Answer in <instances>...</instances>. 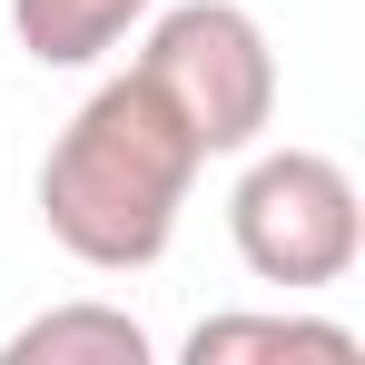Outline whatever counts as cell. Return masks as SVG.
<instances>
[{"label": "cell", "mask_w": 365, "mask_h": 365, "mask_svg": "<svg viewBox=\"0 0 365 365\" xmlns=\"http://www.w3.org/2000/svg\"><path fill=\"white\" fill-rule=\"evenodd\" d=\"M207 168V148L187 138V119L138 79H99L69 128L50 138L40 158V227L60 237V257L99 267V277H138L178 247V217H187V187Z\"/></svg>", "instance_id": "1"}, {"label": "cell", "mask_w": 365, "mask_h": 365, "mask_svg": "<svg viewBox=\"0 0 365 365\" xmlns=\"http://www.w3.org/2000/svg\"><path fill=\"white\" fill-rule=\"evenodd\" d=\"M138 79L187 119V138L207 158H247L267 128H277V50L257 30V10L237 0H158L138 20Z\"/></svg>", "instance_id": "2"}, {"label": "cell", "mask_w": 365, "mask_h": 365, "mask_svg": "<svg viewBox=\"0 0 365 365\" xmlns=\"http://www.w3.org/2000/svg\"><path fill=\"white\" fill-rule=\"evenodd\" d=\"M227 247L257 287H346L365 257V197L356 168L326 148H257L227 187Z\"/></svg>", "instance_id": "3"}, {"label": "cell", "mask_w": 365, "mask_h": 365, "mask_svg": "<svg viewBox=\"0 0 365 365\" xmlns=\"http://www.w3.org/2000/svg\"><path fill=\"white\" fill-rule=\"evenodd\" d=\"M187 365H365V336L336 316H297V306H237V316H197L187 326Z\"/></svg>", "instance_id": "4"}, {"label": "cell", "mask_w": 365, "mask_h": 365, "mask_svg": "<svg viewBox=\"0 0 365 365\" xmlns=\"http://www.w3.org/2000/svg\"><path fill=\"white\" fill-rule=\"evenodd\" d=\"M148 326L109 297H69V306H40L30 326H10L0 365H148Z\"/></svg>", "instance_id": "5"}, {"label": "cell", "mask_w": 365, "mask_h": 365, "mask_svg": "<svg viewBox=\"0 0 365 365\" xmlns=\"http://www.w3.org/2000/svg\"><path fill=\"white\" fill-rule=\"evenodd\" d=\"M148 10L158 0H10V30H20V50L40 69H89L119 40H138Z\"/></svg>", "instance_id": "6"}]
</instances>
